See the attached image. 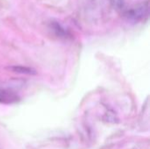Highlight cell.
<instances>
[{
    "label": "cell",
    "instance_id": "4",
    "mask_svg": "<svg viewBox=\"0 0 150 149\" xmlns=\"http://www.w3.org/2000/svg\"><path fill=\"white\" fill-rule=\"evenodd\" d=\"M11 69H13L15 72L18 73H24V74H35V71L28 68H23V67H11Z\"/></svg>",
    "mask_w": 150,
    "mask_h": 149
},
{
    "label": "cell",
    "instance_id": "1",
    "mask_svg": "<svg viewBox=\"0 0 150 149\" xmlns=\"http://www.w3.org/2000/svg\"><path fill=\"white\" fill-rule=\"evenodd\" d=\"M148 14H149V4L147 2L146 4H143L135 8L127 11L124 13V16L126 18H127L130 21L137 22L145 18L148 16Z\"/></svg>",
    "mask_w": 150,
    "mask_h": 149
},
{
    "label": "cell",
    "instance_id": "5",
    "mask_svg": "<svg viewBox=\"0 0 150 149\" xmlns=\"http://www.w3.org/2000/svg\"><path fill=\"white\" fill-rule=\"evenodd\" d=\"M112 6L116 9H122L124 7V0H110Z\"/></svg>",
    "mask_w": 150,
    "mask_h": 149
},
{
    "label": "cell",
    "instance_id": "2",
    "mask_svg": "<svg viewBox=\"0 0 150 149\" xmlns=\"http://www.w3.org/2000/svg\"><path fill=\"white\" fill-rule=\"evenodd\" d=\"M18 101V97L11 91L0 90V103L11 104Z\"/></svg>",
    "mask_w": 150,
    "mask_h": 149
},
{
    "label": "cell",
    "instance_id": "3",
    "mask_svg": "<svg viewBox=\"0 0 150 149\" xmlns=\"http://www.w3.org/2000/svg\"><path fill=\"white\" fill-rule=\"evenodd\" d=\"M50 26L52 28V30L54 32V33L59 36V37H68L69 35V32L67 31V29H65L61 24H59L58 22H55V21H53L51 24H50Z\"/></svg>",
    "mask_w": 150,
    "mask_h": 149
}]
</instances>
